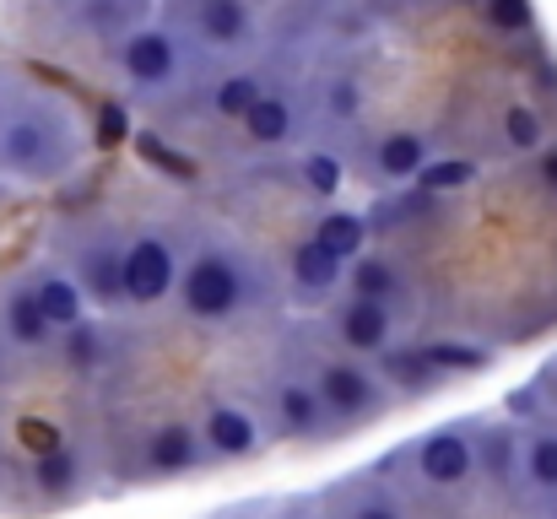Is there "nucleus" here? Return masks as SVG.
<instances>
[{"instance_id": "obj_26", "label": "nucleus", "mask_w": 557, "mask_h": 519, "mask_svg": "<svg viewBox=\"0 0 557 519\" xmlns=\"http://www.w3.org/2000/svg\"><path fill=\"white\" fill-rule=\"evenodd\" d=\"M525 477H531L536 487H557V433L531 438V449H525Z\"/></svg>"}, {"instance_id": "obj_2", "label": "nucleus", "mask_w": 557, "mask_h": 519, "mask_svg": "<svg viewBox=\"0 0 557 519\" xmlns=\"http://www.w3.org/2000/svg\"><path fill=\"white\" fill-rule=\"evenodd\" d=\"M180 304H185L189 320H206V325L233 320V314L249 304V282H244L238 260L222 255V249H200V255L189 260L185 282H180Z\"/></svg>"}, {"instance_id": "obj_25", "label": "nucleus", "mask_w": 557, "mask_h": 519, "mask_svg": "<svg viewBox=\"0 0 557 519\" xmlns=\"http://www.w3.org/2000/svg\"><path fill=\"white\" fill-rule=\"evenodd\" d=\"M476 178V163H466V158H438V163H422V173H417V184L422 189H466Z\"/></svg>"}, {"instance_id": "obj_12", "label": "nucleus", "mask_w": 557, "mask_h": 519, "mask_svg": "<svg viewBox=\"0 0 557 519\" xmlns=\"http://www.w3.org/2000/svg\"><path fill=\"white\" fill-rule=\"evenodd\" d=\"M342 265H347V260H342L331 244L304 238V244H298V255H293V282H298L304 293H325V287H336Z\"/></svg>"}, {"instance_id": "obj_4", "label": "nucleus", "mask_w": 557, "mask_h": 519, "mask_svg": "<svg viewBox=\"0 0 557 519\" xmlns=\"http://www.w3.org/2000/svg\"><path fill=\"white\" fill-rule=\"evenodd\" d=\"M120 65H125V76L136 87H163L180 71V49H174V38L163 27H136L120 44Z\"/></svg>"}, {"instance_id": "obj_31", "label": "nucleus", "mask_w": 557, "mask_h": 519, "mask_svg": "<svg viewBox=\"0 0 557 519\" xmlns=\"http://www.w3.org/2000/svg\"><path fill=\"white\" fill-rule=\"evenodd\" d=\"M22 428H27V444H33L38 455L60 449V428H54V422H22Z\"/></svg>"}, {"instance_id": "obj_28", "label": "nucleus", "mask_w": 557, "mask_h": 519, "mask_svg": "<svg viewBox=\"0 0 557 519\" xmlns=\"http://www.w3.org/2000/svg\"><path fill=\"white\" fill-rule=\"evenodd\" d=\"M304 184L331 200V195L342 189V163H336L331 152H309V158H304Z\"/></svg>"}, {"instance_id": "obj_3", "label": "nucleus", "mask_w": 557, "mask_h": 519, "mask_svg": "<svg viewBox=\"0 0 557 519\" xmlns=\"http://www.w3.org/2000/svg\"><path fill=\"white\" fill-rule=\"evenodd\" d=\"M120 271H125V304H163L180 276V260H174L169 238L147 233L131 249H120Z\"/></svg>"}, {"instance_id": "obj_7", "label": "nucleus", "mask_w": 557, "mask_h": 519, "mask_svg": "<svg viewBox=\"0 0 557 519\" xmlns=\"http://www.w3.org/2000/svg\"><path fill=\"white\" fill-rule=\"evenodd\" d=\"M336 336H342V346H352V351H384L389 346V304L352 293L336 309Z\"/></svg>"}, {"instance_id": "obj_30", "label": "nucleus", "mask_w": 557, "mask_h": 519, "mask_svg": "<svg viewBox=\"0 0 557 519\" xmlns=\"http://www.w3.org/2000/svg\"><path fill=\"white\" fill-rule=\"evenodd\" d=\"M331 109H336L342 120H352V114L363 109V92H358V82H336V87H331Z\"/></svg>"}, {"instance_id": "obj_1", "label": "nucleus", "mask_w": 557, "mask_h": 519, "mask_svg": "<svg viewBox=\"0 0 557 519\" xmlns=\"http://www.w3.org/2000/svg\"><path fill=\"white\" fill-rule=\"evenodd\" d=\"M76 158V131L54 103H33L0 131V169L16 178H60Z\"/></svg>"}, {"instance_id": "obj_32", "label": "nucleus", "mask_w": 557, "mask_h": 519, "mask_svg": "<svg viewBox=\"0 0 557 519\" xmlns=\"http://www.w3.org/2000/svg\"><path fill=\"white\" fill-rule=\"evenodd\" d=\"M352 519H400V509H395L389 498H373V504H363Z\"/></svg>"}, {"instance_id": "obj_13", "label": "nucleus", "mask_w": 557, "mask_h": 519, "mask_svg": "<svg viewBox=\"0 0 557 519\" xmlns=\"http://www.w3.org/2000/svg\"><path fill=\"white\" fill-rule=\"evenodd\" d=\"M276 411H282L287 433H320V422H325V395H320V384L287 379V384L276 390Z\"/></svg>"}, {"instance_id": "obj_18", "label": "nucleus", "mask_w": 557, "mask_h": 519, "mask_svg": "<svg viewBox=\"0 0 557 519\" xmlns=\"http://www.w3.org/2000/svg\"><path fill=\"white\" fill-rule=\"evenodd\" d=\"M314 238L331 244L342 260H358L363 244H369V217H358V211H325L320 227H314Z\"/></svg>"}, {"instance_id": "obj_16", "label": "nucleus", "mask_w": 557, "mask_h": 519, "mask_svg": "<svg viewBox=\"0 0 557 519\" xmlns=\"http://www.w3.org/2000/svg\"><path fill=\"white\" fill-rule=\"evenodd\" d=\"M49 320H44V309H38V293H27V287H16L11 298H5V336L16 346H44L49 342Z\"/></svg>"}, {"instance_id": "obj_19", "label": "nucleus", "mask_w": 557, "mask_h": 519, "mask_svg": "<svg viewBox=\"0 0 557 519\" xmlns=\"http://www.w3.org/2000/svg\"><path fill=\"white\" fill-rule=\"evenodd\" d=\"M352 293L389 304V298H400V271H395L384 255H358V260H352Z\"/></svg>"}, {"instance_id": "obj_8", "label": "nucleus", "mask_w": 557, "mask_h": 519, "mask_svg": "<svg viewBox=\"0 0 557 519\" xmlns=\"http://www.w3.org/2000/svg\"><path fill=\"white\" fill-rule=\"evenodd\" d=\"M200 438H206L211 455H222V460H244V455L260 449V422H255L249 411H238V406H211Z\"/></svg>"}, {"instance_id": "obj_17", "label": "nucleus", "mask_w": 557, "mask_h": 519, "mask_svg": "<svg viewBox=\"0 0 557 519\" xmlns=\"http://www.w3.org/2000/svg\"><path fill=\"white\" fill-rule=\"evenodd\" d=\"M373 163H379L384 178H417L422 163H428V141H422V136H411V131H395V136H384V141H379Z\"/></svg>"}, {"instance_id": "obj_15", "label": "nucleus", "mask_w": 557, "mask_h": 519, "mask_svg": "<svg viewBox=\"0 0 557 519\" xmlns=\"http://www.w3.org/2000/svg\"><path fill=\"white\" fill-rule=\"evenodd\" d=\"M244 131H249V141H260V147H282V141L293 136V109H287V98L260 92L255 109L244 114Z\"/></svg>"}, {"instance_id": "obj_6", "label": "nucleus", "mask_w": 557, "mask_h": 519, "mask_svg": "<svg viewBox=\"0 0 557 519\" xmlns=\"http://www.w3.org/2000/svg\"><path fill=\"white\" fill-rule=\"evenodd\" d=\"M320 395H325L331 417H369L379 406V384H373L369 368H358V362H331L320 373Z\"/></svg>"}, {"instance_id": "obj_22", "label": "nucleus", "mask_w": 557, "mask_h": 519, "mask_svg": "<svg viewBox=\"0 0 557 519\" xmlns=\"http://www.w3.org/2000/svg\"><path fill=\"white\" fill-rule=\"evenodd\" d=\"M504 136H509V147H515V152H536V147L547 141V125H542V114H536V109L515 103V109L504 114Z\"/></svg>"}, {"instance_id": "obj_11", "label": "nucleus", "mask_w": 557, "mask_h": 519, "mask_svg": "<svg viewBox=\"0 0 557 519\" xmlns=\"http://www.w3.org/2000/svg\"><path fill=\"white\" fill-rule=\"evenodd\" d=\"M200 38L216 49H238L249 38V5L244 0H200Z\"/></svg>"}, {"instance_id": "obj_24", "label": "nucleus", "mask_w": 557, "mask_h": 519, "mask_svg": "<svg viewBox=\"0 0 557 519\" xmlns=\"http://www.w3.org/2000/svg\"><path fill=\"white\" fill-rule=\"evenodd\" d=\"M384 351H389V346H384ZM433 373H438V368H433V357H428L422 346H417V351H389V379H395V384H406V390H428Z\"/></svg>"}, {"instance_id": "obj_27", "label": "nucleus", "mask_w": 557, "mask_h": 519, "mask_svg": "<svg viewBox=\"0 0 557 519\" xmlns=\"http://www.w3.org/2000/svg\"><path fill=\"white\" fill-rule=\"evenodd\" d=\"M65 357H71L76 368L103 362V331H98V325H87V320H76V325L65 331Z\"/></svg>"}, {"instance_id": "obj_23", "label": "nucleus", "mask_w": 557, "mask_h": 519, "mask_svg": "<svg viewBox=\"0 0 557 519\" xmlns=\"http://www.w3.org/2000/svg\"><path fill=\"white\" fill-rule=\"evenodd\" d=\"M482 16L493 33H531L536 27V5L531 0H482Z\"/></svg>"}, {"instance_id": "obj_34", "label": "nucleus", "mask_w": 557, "mask_h": 519, "mask_svg": "<svg viewBox=\"0 0 557 519\" xmlns=\"http://www.w3.org/2000/svg\"><path fill=\"white\" fill-rule=\"evenodd\" d=\"M542 178L557 189V152H547V163H542Z\"/></svg>"}, {"instance_id": "obj_14", "label": "nucleus", "mask_w": 557, "mask_h": 519, "mask_svg": "<svg viewBox=\"0 0 557 519\" xmlns=\"http://www.w3.org/2000/svg\"><path fill=\"white\" fill-rule=\"evenodd\" d=\"M38 309H44V320L54 325V331H71L76 320H82V304H87V293H82V282H71V276H38Z\"/></svg>"}, {"instance_id": "obj_5", "label": "nucleus", "mask_w": 557, "mask_h": 519, "mask_svg": "<svg viewBox=\"0 0 557 519\" xmlns=\"http://www.w3.org/2000/svg\"><path fill=\"white\" fill-rule=\"evenodd\" d=\"M417 471H422V482H433V487H460V482L476 471V449H471L466 433L438 428V433H428V438L417 444Z\"/></svg>"}, {"instance_id": "obj_33", "label": "nucleus", "mask_w": 557, "mask_h": 519, "mask_svg": "<svg viewBox=\"0 0 557 519\" xmlns=\"http://www.w3.org/2000/svg\"><path fill=\"white\" fill-rule=\"evenodd\" d=\"M125 136V114L120 109H103V141H120Z\"/></svg>"}, {"instance_id": "obj_20", "label": "nucleus", "mask_w": 557, "mask_h": 519, "mask_svg": "<svg viewBox=\"0 0 557 519\" xmlns=\"http://www.w3.org/2000/svg\"><path fill=\"white\" fill-rule=\"evenodd\" d=\"M76 477H82V466H76V455L60 444V449H49V455H38V466H33V482H38V493H49V498H65L71 487H76Z\"/></svg>"}, {"instance_id": "obj_35", "label": "nucleus", "mask_w": 557, "mask_h": 519, "mask_svg": "<svg viewBox=\"0 0 557 519\" xmlns=\"http://www.w3.org/2000/svg\"><path fill=\"white\" fill-rule=\"evenodd\" d=\"M466 5H482V0H466Z\"/></svg>"}, {"instance_id": "obj_9", "label": "nucleus", "mask_w": 557, "mask_h": 519, "mask_svg": "<svg viewBox=\"0 0 557 519\" xmlns=\"http://www.w3.org/2000/svg\"><path fill=\"white\" fill-rule=\"evenodd\" d=\"M200 455H206V438L185 428V422H169V428H158L152 433V444H147V466L158 471V477H185L200 466Z\"/></svg>"}, {"instance_id": "obj_10", "label": "nucleus", "mask_w": 557, "mask_h": 519, "mask_svg": "<svg viewBox=\"0 0 557 519\" xmlns=\"http://www.w3.org/2000/svg\"><path fill=\"white\" fill-rule=\"evenodd\" d=\"M76 282H82V293H87L92 304H103V309L125 304V271H120V249H109V244H92V249H82V260H76Z\"/></svg>"}, {"instance_id": "obj_29", "label": "nucleus", "mask_w": 557, "mask_h": 519, "mask_svg": "<svg viewBox=\"0 0 557 519\" xmlns=\"http://www.w3.org/2000/svg\"><path fill=\"white\" fill-rule=\"evenodd\" d=\"M422 351L433 357V368H482L487 362L482 346H460V342H433V346H422Z\"/></svg>"}, {"instance_id": "obj_21", "label": "nucleus", "mask_w": 557, "mask_h": 519, "mask_svg": "<svg viewBox=\"0 0 557 519\" xmlns=\"http://www.w3.org/2000/svg\"><path fill=\"white\" fill-rule=\"evenodd\" d=\"M265 87L255 82V76H227L216 92H211V109L222 114V120H244L249 109H255V98H260Z\"/></svg>"}]
</instances>
